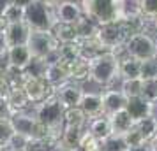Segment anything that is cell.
<instances>
[{
	"label": "cell",
	"instance_id": "cell-1",
	"mask_svg": "<svg viewBox=\"0 0 157 151\" xmlns=\"http://www.w3.org/2000/svg\"><path fill=\"white\" fill-rule=\"evenodd\" d=\"M90 76L88 79L101 86L111 84L118 77V55L113 51H102L90 60Z\"/></svg>",
	"mask_w": 157,
	"mask_h": 151
},
{
	"label": "cell",
	"instance_id": "cell-2",
	"mask_svg": "<svg viewBox=\"0 0 157 151\" xmlns=\"http://www.w3.org/2000/svg\"><path fill=\"white\" fill-rule=\"evenodd\" d=\"M83 16L95 25L118 21V0H81Z\"/></svg>",
	"mask_w": 157,
	"mask_h": 151
},
{
	"label": "cell",
	"instance_id": "cell-3",
	"mask_svg": "<svg viewBox=\"0 0 157 151\" xmlns=\"http://www.w3.org/2000/svg\"><path fill=\"white\" fill-rule=\"evenodd\" d=\"M122 49H124L122 51L124 55L134 58L138 62H147V60H154V58H155L157 42L145 32V30H141V32L132 34V35L129 37Z\"/></svg>",
	"mask_w": 157,
	"mask_h": 151
},
{
	"label": "cell",
	"instance_id": "cell-4",
	"mask_svg": "<svg viewBox=\"0 0 157 151\" xmlns=\"http://www.w3.org/2000/svg\"><path fill=\"white\" fill-rule=\"evenodd\" d=\"M64 111L65 107L60 104L55 93H51L43 102L36 104L34 116L39 123H43L50 128H62L64 127Z\"/></svg>",
	"mask_w": 157,
	"mask_h": 151
},
{
	"label": "cell",
	"instance_id": "cell-5",
	"mask_svg": "<svg viewBox=\"0 0 157 151\" xmlns=\"http://www.w3.org/2000/svg\"><path fill=\"white\" fill-rule=\"evenodd\" d=\"M27 46H29L30 53H32V58L46 62L58 49L60 42L55 39L51 30H30Z\"/></svg>",
	"mask_w": 157,
	"mask_h": 151
},
{
	"label": "cell",
	"instance_id": "cell-6",
	"mask_svg": "<svg viewBox=\"0 0 157 151\" xmlns=\"http://www.w3.org/2000/svg\"><path fill=\"white\" fill-rule=\"evenodd\" d=\"M25 23L30 27V30H51L57 20L53 9H50L41 0H34L25 9Z\"/></svg>",
	"mask_w": 157,
	"mask_h": 151
},
{
	"label": "cell",
	"instance_id": "cell-7",
	"mask_svg": "<svg viewBox=\"0 0 157 151\" xmlns=\"http://www.w3.org/2000/svg\"><path fill=\"white\" fill-rule=\"evenodd\" d=\"M20 84H21L23 92L27 93V99L30 104H39L53 93V86L41 76H30V74L21 72Z\"/></svg>",
	"mask_w": 157,
	"mask_h": 151
},
{
	"label": "cell",
	"instance_id": "cell-8",
	"mask_svg": "<svg viewBox=\"0 0 157 151\" xmlns=\"http://www.w3.org/2000/svg\"><path fill=\"white\" fill-rule=\"evenodd\" d=\"M53 93H55V97L60 100V104L65 109H69V107H78L79 100H81V95H83V90L76 83L65 81V83L53 88Z\"/></svg>",
	"mask_w": 157,
	"mask_h": 151
},
{
	"label": "cell",
	"instance_id": "cell-9",
	"mask_svg": "<svg viewBox=\"0 0 157 151\" xmlns=\"http://www.w3.org/2000/svg\"><path fill=\"white\" fill-rule=\"evenodd\" d=\"M6 60L11 69H16V70H25L30 65V62L34 60L32 58V53H30L29 46L27 44H20V46H11L6 53Z\"/></svg>",
	"mask_w": 157,
	"mask_h": 151
},
{
	"label": "cell",
	"instance_id": "cell-10",
	"mask_svg": "<svg viewBox=\"0 0 157 151\" xmlns=\"http://www.w3.org/2000/svg\"><path fill=\"white\" fill-rule=\"evenodd\" d=\"M53 13H55V20H57L58 23L76 25V23L83 18L81 5H79V2H74V0H67L64 4H60L58 7L53 9Z\"/></svg>",
	"mask_w": 157,
	"mask_h": 151
},
{
	"label": "cell",
	"instance_id": "cell-11",
	"mask_svg": "<svg viewBox=\"0 0 157 151\" xmlns=\"http://www.w3.org/2000/svg\"><path fill=\"white\" fill-rule=\"evenodd\" d=\"M124 109L127 111V114L131 116V120L134 123L143 120V118H147V116L154 114V104L145 100L143 97H131V99H127Z\"/></svg>",
	"mask_w": 157,
	"mask_h": 151
},
{
	"label": "cell",
	"instance_id": "cell-12",
	"mask_svg": "<svg viewBox=\"0 0 157 151\" xmlns=\"http://www.w3.org/2000/svg\"><path fill=\"white\" fill-rule=\"evenodd\" d=\"M9 121L13 125L14 134H20V135L27 137V139L32 135V132H34V128H36V125H37V120H36V116H34V113H25V111L14 113L9 118Z\"/></svg>",
	"mask_w": 157,
	"mask_h": 151
},
{
	"label": "cell",
	"instance_id": "cell-13",
	"mask_svg": "<svg viewBox=\"0 0 157 151\" xmlns=\"http://www.w3.org/2000/svg\"><path fill=\"white\" fill-rule=\"evenodd\" d=\"M30 34V27L25 21L18 23H7L4 27V35L7 41V46H20V44H27Z\"/></svg>",
	"mask_w": 157,
	"mask_h": 151
},
{
	"label": "cell",
	"instance_id": "cell-14",
	"mask_svg": "<svg viewBox=\"0 0 157 151\" xmlns=\"http://www.w3.org/2000/svg\"><path fill=\"white\" fill-rule=\"evenodd\" d=\"M78 107L85 113L88 120L104 114L102 113V99H101V93H97V92H83Z\"/></svg>",
	"mask_w": 157,
	"mask_h": 151
},
{
	"label": "cell",
	"instance_id": "cell-15",
	"mask_svg": "<svg viewBox=\"0 0 157 151\" xmlns=\"http://www.w3.org/2000/svg\"><path fill=\"white\" fill-rule=\"evenodd\" d=\"M101 99H102V113L104 116H109L125 107V95L120 90H104L101 92Z\"/></svg>",
	"mask_w": 157,
	"mask_h": 151
},
{
	"label": "cell",
	"instance_id": "cell-16",
	"mask_svg": "<svg viewBox=\"0 0 157 151\" xmlns=\"http://www.w3.org/2000/svg\"><path fill=\"white\" fill-rule=\"evenodd\" d=\"M65 67V72H67V79L72 81V83H81V81L88 79L90 76V62L88 58L81 56L74 62H69V63H62Z\"/></svg>",
	"mask_w": 157,
	"mask_h": 151
},
{
	"label": "cell",
	"instance_id": "cell-17",
	"mask_svg": "<svg viewBox=\"0 0 157 151\" xmlns=\"http://www.w3.org/2000/svg\"><path fill=\"white\" fill-rule=\"evenodd\" d=\"M118 77L120 79L141 77V62H138L127 55H124V56L118 55Z\"/></svg>",
	"mask_w": 157,
	"mask_h": 151
},
{
	"label": "cell",
	"instance_id": "cell-18",
	"mask_svg": "<svg viewBox=\"0 0 157 151\" xmlns=\"http://www.w3.org/2000/svg\"><path fill=\"white\" fill-rule=\"evenodd\" d=\"M108 121H109L111 134H117V135H124L127 130H131L134 127V121L131 120V116L127 114L125 109H120V111H117L113 114H109Z\"/></svg>",
	"mask_w": 157,
	"mask_h": 151
},
{
	"label": "cell",
	"instance_id": "cell-19",
	"mask_svg": "<svg viewBox=\"0 0 157 151\" xmlns=\"http://www.w3.org/2000/svg\"><path fill=\"white\" fill-rule=\"evenodd\" d=\"M44 79L50 83L51 86L55 88L58 84L65 83L67 79V72H65V67L62 65V62H53V63H46L44 65V70H43V76Z\"/></svg>",
	"mask_w": 157,
	"mask_h": 151
},
{
	"label": "cell",
	"instance_id": "cell-20",
	"mask_svg": "<svg viewBox=\"0 0 157 151\" xmlns=\"http://www.w3.org/2000/svg\"><path fill=\"white\" fill-rule=\"evenodd\" d=\"M51 34L55 35L60 44H67V42H78L79 41V34L76 25H69V23H55L53 28H51Z\"/></svg>",
	"mask_w": 157,
	"mask_h": 151
},
{
	"label": "cell",
	"instance_id": "cell-21",
	"mask_svg": "<svg viewBox=\"0 0 157 151\" xmlns=\"http://www.w3.org/2000/svg\"><path fill=\"white\" fill-rule=\"evenodd\" d=\"M7 104H9V107H11V111H13V114L20 113V111H25L27 106L30 104L29 99H27V93L23 92L20 83H13L11 92L7 95Z\"/></svg>",
	"mask_w": 157,
	"mask_h": 151
},
{
	"label": "cell",
	"instance_id": "cell-22",
	"mask_svg": "<svg viewBox=\"0 0 157 151\" xmlns=\"http://www.w3.org/2000/svg\"><path fill=\"white\" fill-rule=\"evenodd\" d=\"M86 132H90L95 139L102 141L104 137H108L111 134L109 128V121H108V116H97V118H90L86 121Z\"/></svg>",
	"mask_w": 157,
	"mask_h": 151
},
{
	"label": "cell",
	"instance_id": "cell-23",
	"mask_svg": "<svg viewBox=\"0 0 157 151\" xmlns=\"http://www.w3.org/2000/svg\"><path fill=\"white\" fill-rule=\"evenodd\" d=\"M141 18L140 0H118V21Z\"/></svg>",
	"mask_w": 157,
	"mask_h": 151
},
{
	"label": "cell",
	"instance_id": "cell-24",
	"mask_svg": "<svg viewBox=\"0 0 157 151\" xmlns=\"http://www.w3.org/2000/svg\"><path fill=\"white\" fill-rule=\"evenodd\" d=\"M134 127L140 130L141 137L145 139V142H152L157 137V116H147L140 121L134 123Z\"/></svg>",
	"mask_w": 157,
	"mask_h": 151
},
{
	"label": "cell",
	"instance_id": "cell-25",
	"mask_svg": "<svg viewBox=\"0 0 157 151\" xmlns=\"http://www.w3.org/2000/svg\"><path fill=\"white\" fill-rule=\"evenodd\" d=\"M57 55H58V62L69 63V62H74V60L83 56V51H81L79 42H67V44H60L58 46Z\"/></svg>",
	"mask_w": 157,
	"mask_h": 151
},
{
	"label": "cell",
	"instance_id": "cell-26",
	"mask_svg": "<svg viewBox=\"0 0 157 151\" xmlns=\"http://www.w3.org/2000/svg\"><path fill=\"white\" fill-rule=\"evenodd\" d=\"M83 128H74V127H64L60 139H58L57 146H65V148H78L81 135H83Z\"/></svg>",
	"mask_w": 157,
	"mask_h": 151
},
{
	"label": "cell",
	"instance_id": "cell-27",
	"mask_svg": "<svg viewBox=\"0 0 157 151\" xmlns=\"http://www.w3.org/2000/svg\"><path fill=\"white\" fill-rule=\"evenodd\" d=\"M88 118L79 107H69L64 111V127H74V128H85Z\"/></svg>",
	"mask_w": 157,
	"mask_h": 151
},
{
	"label": "cell",
	"instance_id": "cell-28",
	"mask_svg": "<svg viewBox=\"0 0 157 151\" xmlns=\"http://www.w3.org/2000/svg\"><path fill=\"white\" fill-rule=\"evenodd\" d=\"M101 151H127V144L122 135L109 134L101 141Z\"/></svg>",
	"mask_w": 157,
	"mask_h": 151
},
{
	"label": "cell",
	"instance_id": "cell-29",
	"mask_svg": "<svg viewBox=\"0 0 157 151\" xmlns=\"http://www.w3.org/2000/svg\"><path fill=\"white\" fill-rule=\"evenodd\" d=\"M141 90H143V79L141 77L122 79L120 92L125 95V99H131V97H141Z\"/></svg>",
	"mask_w": 157,
	"mask_h": 151
},
{
	"label": "cell",
	"instance_id": "cell-30",
	"mask_svg": "<svg viewBox=\"0 0 157 151\" xmlns=\"http://www.w3.org/2000/svg\"><path fill=\"white\" fill-rule=\"evenodd\" d=\"M0 16L4 18L6 23H18V21H25V9L18 7L14 4H9L7 7L4 9Z\"/></svg>",
	"mask_w": 157,
	"mask_h": 151
},
{
	"label": "cell",
	"instance_id": "cell-31",
	"mask_svg": "<svg viewBox=\"0 0 157 151\" xmlns=\"http://www.w3.org/2000/svg\"><path fill=\"white\" fill-rule=\"evenodd\" d=\"M141 97L145 100L152 102V104H157V77H147V79H143Z\"/></svg>",
	"mask_w": 157,
	"mask_h": 151
},
{
	"label": "cell",
	"instance_id": "cell-32",
	"mask_svg": "<svg viewBox=\"0 0 157 151\" xmlns=\"http://www.w3.org/2000/svg\"><path fill=\"white\" fill-rule=\"evenodd\" d=\"M79 151H101V141L95 139V137L90 134V132H83L81 135V141H79V146H78Z\"/></svg>",
	"mask_w": 157,
	"mask_h": 151
},
{
	"label": "cell",
	"instance_id": "cell-33",
	"mask_svg": "<svg viewBox=\"0 0 157 151\" xmlns=\"http://www.w3.org/2000/svg\"><path fill=\"white\" fill-rule=\"evenodd\" d=\"M140 11L143 20H154L157 16V0H140Z\"/></svg>",
	"mask_w": 157,
	"mask_h": 151
},
{
	"label": "cell",
	"instance_id": "cell-34",
	"mask_svg": "<svg viewBox=\"0 0 157 151\" xmlns=\"http://www.w3.org/2000/svg\"><path fill=\"white\" fill-rule=\"evenodd\" d=\"M13 135H14V130H13L11 121H9V120L0 121V148L6 149V146H7L9 141L13 139Z\"/></svg>",
	"mask_w": 157,
	"mask_h": 151
},
{
	"label": "cell",
	"instance_id": "cell-35",
	"mask_svg": "<svg viewBox=\"0 0 157 151\" xmlns=\"http://www.w3.org/2000/svg\"><path fill=\"white\" fill-rule=\"evenodd\" d=\"M122 137H124V141H125V144H127V148H131V146H138V144L145 142V139L141 137L140 130L136 128V127H132L131 130H127Z\"/></svg>",
	"mask_w": 157,
	"mask_h": 151
},
{
	"label": "cell",
	"instance_id": "cell-36",
	"mask_svg": "<svg viewBox=\"0 0 157 151\" xmlns=\"http://www.w3.org/2000/svg\"><path fill=\"white\" fill-rule=\"evenodd\" d=\"M147 77H157V60H147L141 62V79Z\"/></svg>",
	"mask_w": 157,
	"mask_h": 151
},
{
	"label": "cell",
	"instance_id": "cell-37",
	"mask_svg": "<svg viewBox=\"0 0 157 151\" xmlns=\"http://www.w3.org/2000/svg\"><path fill=\"white\" fill-rule=\"evenodd\" d=\"M25 144H27V137L14 134L13 139L9 141V144L6 146V151H23L25 149Z\"/></svg>",
	"mask_w": 157,
	"mask_h": 151
},
{
	"label": "cell",
	"instance_id": "cell-38",
	"mask_svg": "<svg viewBox=\"0 0 157 151\" xmlns=\"http://www.w3.org/2000/svg\"><path fill=\"white\" fill-rule=\"evenodd\" d=\"M11 86H13V83H11L7 74H0V99H7Z\"/></svg>",
	"mask_w": 157,
	"mask_h": 151
},
{
	"label": "cell",
	"instance_id": "cell-39",
	"mask_svg": "<svg viewBox=\"0 0 157 151\" xmlns=\"http://www.w3.org/2000/svg\"><path fill=\"white\" fill-rule=\"evenodd\" d=\"M11 116H13V111H11V107H9L7 99H0V121L9 120Z\"/></svg>",
	"mask_w": 157,
	"mask_h": 151
},
{
	"label": "cell",
	"instance_id": "cell-40",
	"mask_svg": "<svg viewBox=\"0 0 157 151\" xmlns=\"http://www.w3.org/2000/svg\"><path fill=\"white\" fill-rule=\"evenodd\" d=\"M127 151H155V149H154V144L152 142H143V144H138V146L127 148Z\"/></svg>",
	"mask_w": 157,
	"mask_h": 151
},
{
	"label": "cell",
	"instance_id": "cell-41",
	"mask_svg": "<svg viewBox=\"0 0 157 151\" xmlns=\"http://www.w3.org/2000/svg\"><path fill=\"white\" fill-rule=\"evenodd\" d=\"M9 46H7V41H6V35H4V30H0V56H6Z\"/></svg>",
	"mask_w": 157,
	"mask_h": 151
},
{
	"label": "cell",
	"instance_id": "cell-42",
	"mask_svg": "<svg viewBox=\"0 0 157 151\" xmlns=\"http://www.w3.org/2000/svg\"><path fill=\"white\" fill-rule=\"evenodd\" d=\"M43 4H46L50 9H55V7H58L60 4H64V2H67V0H41Z\"/></svg>",
	"mask_w": 157,
	"mask_h": 151
},
{
	"label": "cell",
	"instance_id": "cell-43",
	"mask_svg": "<svg viewBox=\"0 0 157 151\" xmlns=\"http://www.w3.org/2000/svg\"><path fill=\"white\" fill-rule=\"evenodd\" d=\"M32 2H34V0H13V4L18 5V7H21V9H27Z\"/></svg>",
	"mask_w": 157,
	"mask_h": 151
},
{
	"label": "cell",
	"instance_id": "cell-44",
	"mask_svg": "<svg viewBox=\"0 0 157 151\" xmlns=\"http://www.w3.org/2000/svg\"><path fill=\"white\" fill-rule=\"evenodd\" d=\"M9 4H13V0H0V13H2L4 9L7 7Z\"/></svg>",
	"mask_w": 157,
	"mask_h": 151
},
{
	"label": "cell",
	"instance_id": "cell-45",
	"mask_svg": "<svg viewBox=\"0 0 157 151\" xmlns=\"http://www.w3.org/2000/svg\"><path fill=\"white\" fill-rule=\"evenodd\" d=\"M152 23H154V28H155V32H157V16L152 20Z\"/></svg>",
	"mask_w": 157,
	"mask_h": 151
},
{
	"label": "cell",
	"instance_id": "cell-46",
	"mask_svg": "<svg viewBox=\"0 0 157 151\" xmlns=\"http://www.w3.org/2000/svg\"><path fill=\"white\" fill-rule=\"evenodd\" d=\"M152 144H154V149L157 151V137H155V139H154V141H152Z\"/></svg>",
	"mask_w": 157,
	"mask_h": 151
},
{
	"label": "cell",
	"instance_id": "cell-47",
	"mask_svg": "<svg viewBox=\"0 0 157 151\" xmlns=\"http://www.w3.org/2000/svg\"><path fill=\"white\" fill-rule=\"evenodd\" d=\"M46 151H57V149H46Z\"/></svg>",
	"mask_w": 157,
	"mask_h": 151
},
{
	"label": "cell",
	"instance_id": "cell-48",
	"mask_svg": "<svg viewBox=\"0 0 157 151\" xmlns=\"http://www.w3.org/2000/svg\"><path fill=\"white\" fill-rule=\"evenodd\" d=\"M0 151H6V149H4V148H0Z\"/></svg>",
	"mask_w": 157,
	"mask_h": 151
},
{
	"label": "cell",
	"instance_id": "cell-49",
	"mask_svg": "<svg viewBox=\"0 0 157 151\" xmlns=\"http://www.w3.org/2000/svg\"><path fill=\"white\" fill-rule=\"evenodd\" d=\"M155 60H157V53H155Z\"/></svg>",
	"mask_w": 157,
	"mask_h": 151
},
{
	"label": "cell",
	"instance_id": "cell-50",
	"mask_svg": "<svg viewBox=\"0 0 157 151\" xmlns=\"http://www.w3.org/2000/svg\"><path fill=\"white\" fill-rule=\"evenodd\" d=\"M0 58H2V56H0Z\"/></svg>",
	"mask_w": 157,
	"mask_h": 151
}]
</instances>
